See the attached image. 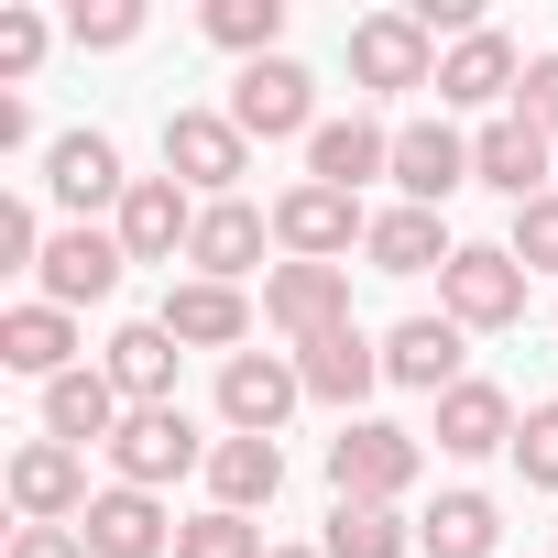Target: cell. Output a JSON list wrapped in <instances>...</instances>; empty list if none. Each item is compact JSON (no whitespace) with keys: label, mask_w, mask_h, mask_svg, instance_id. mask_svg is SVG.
Wrapping results in <instances>:
<instances>
[{"label":"cell","mask_w":558,"mask_h":558,"mask_svg":"<svg viewBox=\"0 0 558 558\" xmlns=\"http://www.w3.org/2000/svg\"><path fill=\"white\" fill-rule=\"evenodd\" d=\"M438 318H460V329H514V318H525V263H514L504 241H460L449 274H438Z\"/></svg>","instance_id":"6da1fadb"},{"label":"cell","mask_w":558,"mask_h":558,"mask_svg":"<svg viewBox=\"0 0 558 558\" xmlns=\"http://www.w3.org/2000/svg\"><path fill=\"white\" fill-rule=\"evenodd\" d=\"M405 482H416V438H405V427L351 416V427L329 438V493H340V504H395Z\"/></svg>","instance_id":"7a4b0ae2"},{"label":"cell","mask_w":558,"mask_h":558,"mask_svg":"<svg viewBox=\"0 0 558 558\" xmlns=\"http://www.w3.org/2000/svg\"><path fill=\"white\" fill-rule=\"evenodd\" d=\"M230 121H241V143L318 132V77H307L296 56H263V66H241V77H230Z\"/></svg>","instance_id":"3957f363"},{"label":"cell","mask_w":558,"mask_h":558,"mask_svg":"<svg viewBox=\"0 0 558 558\" xmlns=\"http://www.w3.org/2000/svg\"><path fill=\"white\" fill-rule=\"evenodd\" d=\"M208 449H197V427H186V405H132L121 416V438H110V471H121V493H165L175 471H197Z\"/></svg>","instance_id":"277c9868"},{"label":"cell","mask_w":558,"mask_h":558,"mask_svg":"<svg viewBox=\"0 0 558 558\" xmlns=\"http://www.w3.org/2000/svg\"><path fill=\"white\" fill-rule=\"evenodd\" d=\"M121 230H88V219H66L56 241H45V307H99V296H121Z\"/></svg>","instance_id":"5b68a950"},{"label":"cell","mask_w":558,"mask_h":558,"mask_svg":"<svg viewBox=\"0 0 558 558\" xmlns=\"http://www.w3.org/2000/svg\"><path fill=\"white\" fill-rule=\"evenodd\" d=\"M263 318L286 329V340L351 329V263H274V274H263Z\"/></svg>","instance_id":"8992f818"},{"label":"cell","mask_w":558,"mask_h":558,"mask_svg":"<svg viewBox=\"0 0 558 558\" xmlns=\"http://www.w3.org/2000/svg\"><path fill=\"white\" fill-rule=\"evenodd\" d=\"M241 165H252V143H241V121H230V110H175V121H165V175H175V186L230 197V186H241Z\"/></svg>","instance_id":"52a82bcc"},{"label":"cell","mask_w":558,"mask_h":558,"mask_svg":"<svg viewBox=\"0 0 558 558\" xmlns=\"http://www.w3.org/2000/svg\"><path fill=\"white\" fill-rule=\"evenodd\" d=\"M296 395H307V373L274 362V351H230V362H219V416H230V438H274Z\"/></svg>","instance_id":"ba28073f"},{"label":"cell","mask_w":558,"mask_h":558,"mask_svg":"<svg viewBox=\"0 0 558 558\" xmlns=\"http://www.w3.org/2000/svg\"><path fill=\"white\" fill-rule=\"evenodd\" d=\"M12 504H23V525H77L99 493H88V460L66 438H34V449H12Z\"/></svg>","instance_id":"9c48e42d"},{"label":"cell","mask_w":558,"mask_h":558,"mask_svg":"<svg viewBox=\"0 0 558 558\" xmlns=\"http://www.w3.org/2000/svg\"><path fill=\"white\" fill-rule=\"evenodd\" d=\"M274 241H286L296 263H340L351 241H373V219H362V197H340V186H286Z\"/></svg>","instance_id":"30bf717a"},{"label":"cell","mask_w":558,"mask_h":558,"mask_svg":"<svg viewBox=\"0 0 558 558\" xmlns=\"http://www.w3.org/2000/svg\"><path fill=\"white\" fill-rule=\"evenodd\" d=\"M351 77H362V88H438V56H427L416 12H373V23H351Z\"/></svg>","instance_id":"8fae6325"},{"label":"cell","mask_w":558,"mask_h":558,"mask_svg":"<svg viewBox=\"0 0 558 558\" xmlns=\"http://www.w3.org/2000/svg\"><path fill=\"white\" fill-rule=\"evenodd\" d=\"M395 186H405V208L460 197V186H471V143H460L449 121H405V132H395Z\"/></svg>","instance_id":"7c38bea8"},{"label":"cell","mask_w":558,"mask_h":558,"mask_svg":"<svg viewBox=\"0 0 558 558\" xmlns=\"http://www.w3.org/2000/svg\"><path fill=\"white\" fill-rule=\"evenodd\" d=\"M186 241H197L186 186H175V175H132V197H121V252H132V263H175Z\"/></svg>","instance_id":"4fadbf2b"},{"label":"cell","mask_w":558,"mask_h":558,"mask_svg":"<svg viewBox=\"0 0 558 558\" xmlns=\"http://www.w3.org/2000/svg\"><path fill=\"white\" fill-rule=\"evenodd\" d=\"M362 175H395V132H373L362 110H351V121H318V132H307V186L362 197Z\"/></svg>","instance_id":"5bb4252c"},{"label":"cell","mask_w":558,"mask_h":558,"mask_svg":"<svg viewBox=\"0 0 558 558\" xmlns=\"http://www.w3.org/2000/svg\"><path fill=\"white\" fill-rule=\"evenodd\" d=\"M471 175H482V186H504L514 208H525V197H547V132H536V121H514V110H504V121H482V132H471Z\"/></svg>","instance_id":"9a60e30c"},{"label":"cell","mask_w":558,"mask_h":558,"mask_svg":"<svg viewBox=\"0 0 558 558\" xmlns=\"http://www.w3.org/2000/svg\"><path fill=\"white\" fill-rule=\"evenodd\" d=\"M45 186H56V208H121L132 197V175H121V154H110V132H66L56 154H45Z\"/></svg>","instance_id":"2e32d148"},{"label":"cell","mask_w":558,"mask_h":558,"mask_svg":"<svg viewBox=\"0 0 558 558\" xmlns=\"http://www.w3.org/2000/svg\"><path fill=\"white\" fill-rule=\"evenodd\" d=\"M296 373H307L318 405H362V395L384 384V340H362V329H318V340H296Z\"/></svg>","instance_id":"e0dca14e"},{"label":"cell","mask_w":558,"mask_h":558,"mask_svg":"<svg viewBox=\"0 0 558 558\" xmlns=\"http://www.w3.org/2000/svg\"><path fill=\"white\" fill-rule=\"evenodd\" d=\"M504 88H525V66H514V45H504L493 23H482L471 45H449V56H438V110H493Z\"/></svg>","instance_id":"ac0fdd59"},{"label":"cell","mask_w":558,"mask_h":558,"mask_svg":"<svg viewBox=\"0 0 558 558\" xmlns=\"http://www.w3.org/2000/svg\"><path fill=\"white\" fill-rule=\"evenodd\" d=\"M77 536H88V558H175L154 493H99V504L77 514Z\"/></svg>","instance_id":"d6986e66"},{"label":"cell","mask_w":558,"mask_h":558,"mask_svg":"<svg viewBox=\"0 0 558 558\" xmlns=\"http://www.w3.org/2000/svg\"><path fill=\"white\" fill-rule=\"evenodd\" d=\"M0 362H12V373H34V384H66L77 373V318L66 307H12V318H0Z\"/></svg>","instance_id":"ffe728a7"},{"label":"cell","mask_w":558,"mask_h":558,"mask_svg":"<svg viewBox=\"0 0 558 558\" xmlns=\"http://www.w3.org/2000/svg\"><path fill=\"white\" fill-rule=\"evenodd\" d=\"M384 384H416V395L471 384V373H460V318H405V329L384 340Z\"/></svg>","instance_id":"44dd1931"},{"label":"cell","mask_w":558,"mask_h":558,"mask_svg":"<svg viewBox=\"0 0 558 558\" xmlns=\"http://www.w3.org/2000/svg\"><path fill=\"white\" fill-rule=\"evenodd\" d=\"M121 416H132V405H121V384H110V373H66V384H45V438H66V449H88V438L110 449V438H121Z\"/></svg>","instance_id":"7402d4cb"},{"label":"cell","mask_w":558,"mask_h":558,"mask_svg":"<svg viewBox=\"0 0 558 558\" xmlns=\"http://www.w3.org/2000/svg\"><path fill=\"white\" fill-rule=\"evenodd\" d=\"M438 449H449V460H493V449H514V405H504V384H449V395H438Z\"/></svg>","instance_id":"603a6c76"},{"label":"cell","mask_w":558,"mask_h":558,"mask_svg":"<svg viewBox=\"0 0 558 558\" xmlns=\"http://www.w3.org/2000/svg\"><path fill=\"white\" fill-rule=\"evenodd\" d=\"M186 263L208 274V286H241V274L263 263V219H252L241 197H208V208H197V241H186Z\"/></svg>","instance_id":"cb8c5ba5"},{"label":"cell","mask_w":558,"mask_h":558,"mask_svg":"<svg viewBox=\"0 0 558 558\" xmlns=\"http://www.w3.org/2000/svg\"><path fill=\"white\" fill-rule=\"evenodd\" d=\"M208 493H219V514L274 504V493H286V449H274V438H219L208 449Z\"/></svg>","instance_id":"d4e9b609"},{"label":"cell","mask_w":558,"mask_h":558,"mask_svg":"<svg viewBox=\"0 0 558 558\" xmlns=\"http://www.w3.org/2000/svg\"><path fill=\"white\" fill-rule=\"evenodd\" d=\"M165 329H175L186 351H230V340L252 329V307H241V286H208V274H186V286L165 296Z\"/></svg>","instance_id":"484cf974"},{"label":"cell","mask_w":558,"mask_h":558,"mask_svg":"<svg viewBox=\"0 0 558 558\" xmlns=\"http://www.w3.org/2000/svg\"><path fill=\"white\" fill-rule=\"evenodd\" d=\"M362 252H373V274H449V252H460V241L438 230V208H384Z\"/></svg>","instance_id":"4316f807"},{"label":"cell","mask_w":558,"mask_h":558,"mask_svg":"<svg viewBox=\"0 0 558 558\" xmlns=\"http://www.w3.org/2000/svg\"><path fill=\"white\" fill-rule=\"evenodd\" d=\"M110 384H121V405H175V329L165 318L121 329L110 340Z\"/></svg>","instance_id":"83f0119b"},{"label":"cell","mask_w":558,"mask_h":558,"mask_svg":"<svg viewBox=\"0 0 558 558\" xmlns=\"http://www.w3.org/2000/svg\"><path fill=\"white\" fill-rule=\"evenodd\" d=\"M493 536H504V514H493L482 493H438V504L416 514V547H427V558H493Z\"/></svg>","instance_id":"f1b7e54d"},{"label":"cell","mask_w":558,"mask_h":558,"mask_svg":"<svg viewBox=\"0 0 558 558\" xmlns=\"http://www.w3.org/2000/svg\"><path fill=\"white\" fill-rule=\"evenodd\" d=\"M274 34H286V0H208V45H230V56H274Z\"/></svg>","instance_id":"f546056e"},{"label":"cell","mask_w":558,"mask_h":558,"mask_svg":"<svg viewBox=\"0 0 558 558\" xmlns=\"http://www.w3.org/2000/svg\"><path fill=\"white\" fill-rule=\"evenodd\" d=\"M416 525H395V504H340L329 514V558H405Z\"/></svg>","instance_id":"4dcf8cb0"},{"label":"cell","mask_w":558,"mask_h":558,"mask_svg":"<svg viewBox=\"0 0 558 558\" xmlns=\"http://www.w3.org/2000/svg\"><path fill=\"white\" fill-rule=\"evenodd\" d=\"M175 558H274V547H263L252 514H219V504H208L197 525H175Z\"/></svg>","instance_id":"1f68e13d"},{"label":"cell","mask_w":558,"mask_h":558,"mask_svg":"<svg viewBox=\"0 0 558 558\" xmlns=\"http://www.w3.org/2000/svg\"><path fill=\"white\" fill-rule=\"evenodd\" d=\"M504 252H514V263H525V274H558V186H547V197H525V208H514V241H504Z\"/></svg>","instance_id":"d6a6232c"},{"label":"cell","mask_w":558,"mask_h":558,"mask_svg":"<svg viewBox=\"0 0 558 558\" xmlns=\"http://www.w3.org/2000/svg\"><path fill=\"white\" fill-rule=\"evenodd\" d=\"M66 34H77L88 56H110V45H132V34H143V0H77Z\"/></svg>","instance_id":"836d02e7"},{"label":"cell","mask_w":558,"mask_h":558,"mask_svg":"<svg viewBox=\"0 0 558 558\" xmlns=\"http://www.w3.org/2000/svg\"><path fill=\"white\" fill-rule=\"evenodd\" d=\"M514 471H525L536 493H558V405H525V427H514Z\"/></svg>","instance_id":"e575fe53"},{"label":"cell","mask_w":558,"mask_h":558,"mask_svg":"<svg viewBox=\"0 0 558 558\" xmlns=\"http://www.w3.org/2000/svg\"><path fill=\"white\" fill-rule=\"evenodd\" d=\"M45 66V23L34 12H0V77H34Z\"/></svg>","instance_id":"d590c367"},{"label":"cell","mask_w":558,"mask_h":558,"mask_svg":"<svg viewBox=\"0 0 558 558\" xmlns=\"http://www.w3.org/2000/svg\"><path fill=\"white\" fill-rule=\"evenodd\" d=\"M514 121L558 132V56H536V66H525V88H514Z\"/></svg>","instance_id":"8d00e7d4"},{"label":"cell","mask_w":558,"mask_h":558,"mask_svg":"<svg viewBox=\"0 0 558 558\" xmlns=\"http://www.w3.org/2000/svg\"><path fill=\"white\" fill-rule=\"evenodd\" d=\"M0 263H45V230H34L23 197H0Z\"/></svg>","instance_id":"74e56055"},{"label":"cell","mask_w":558,"mask_h":558,"mask_svg":"<svg viewBox=\"0 0 558 558\" xmlns=\"http://www.w3.org/2000/svg\"><path fill=\"white\" fill-rule=\"evenodd\" d=\"M12 558H88V536H77V525H23Z\"/></svg>","instance_id":"f35d334b"},{"label":"cell","mask_w":558,"mask_h":558,"mask_svg":"<svg viewBox=\"0 0 558 558\" xmlns=\"http://www.w3.org/2000/svg\"><path fill=\"white\" fill-rule=\"evenodd\" d=\"M274 558H329V547H274Z\"/></svg>","instance_id":"ab89813d"}]
</instances>
